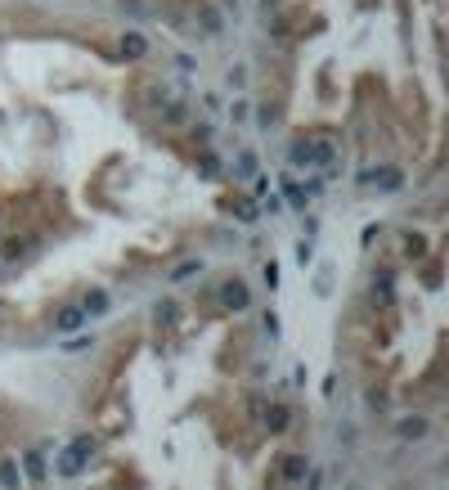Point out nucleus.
Here are the masks:
<instances>
[{
    "mask_svg": "<svg viewBox=\"0 0 449 490\" xmlns=\"http://www.w3.org/2000/svg\"><path fill=\"white\" fill-rule=\"evenodd\" d=\"M94 450H99V441L94 436H76L68 450H63V459H59V473L63 477H81L85 473V464L94 459Z\"/></svg>",
    "mask_w": 449,
    "mask_h": 490,
    "instance_id": "nucleus-1",
    "label": "nucleus"
},
{
    "mask_svg": "<svg viewBox=\"0 0 449 490\" xmlns=\"http://www.w3.org/2000/svg\"><path fill=\"white\" fill-rule=\"evenodd\" d=\"M310 162H332V149H328V144L297 140V144H292V167H310Z\"/></svg>",
    "mask_w": 449,
    "mask_h": 490,
    "instance_id": "nucleus-2",
    "label": "nucleus"
},
{
    "mask_svg": "<svg viewBox=\"0 0 449 490\" xmlns=\"http://www.w3.org/2000/svg\"><path fill=\"white\" fill-rule=\"evenodd\" d=\"M221 306H225V311H247V306H252L247 284H243V279H225V284H221Z\"/></svg>",
    "mask_w": 449,
    "mask_h": 490,
    "instance_id": "nucleus-3",
    "label": "nucleus"
},
{
    "mask_svg": "<svg viewBox=\"0 0 449 490\" xmlns=\"http://www.w3.org/2000/svg\"><path fill=\"white\" fill-rule=\"evenodd\" d=\"M85 324V311L81 306H63L59 315H54V333H63V338H68V333H76Z\"/></svg>",
    "mask_w": 449,
    "mask_h": 490,
    "instance_id": "nucleus-4",
    "label": "nucleus"
},
{
    "mask_svg": "<svg viewBox=\"0 0 449 490\" xmlns=\"http://www.w3.org/2000/svg\"><path fill=\"white\" fill-rule=\"evenodd\" d=\"M117 50H121V59H144V54H149V41H144L139 32H126Z\"/></svg>",
    "mask_w": 449,
    "mask_h": 490,
    "instance_id": "nucleus-5",
    "label": "nucleus"
},
{
    "mask_svg": "<svg viewBox=\"0 0 449 490\" xmlns=\"http://www.w3.org/2000/svg\"><path fill=\"white\" fill-rule=\"evenodd\" d=\"M81 311H85V320H90V315H103L108 311V293H103V288H90L85 302H81Z\"/></svg>",
    "mask_w": 449,
    "mask_h": 490,
    "instance_id": "nucleus-6",
    "label": "nucleus"
},
{
    "mask_svg": "<svg viewBox=\"0 0 449 490\" xmlns=\"http://www.w3.org/2000/svg\"><path fill=\"white\" fill-rule=\"evenodd\" d=\"M261 414H265V427H270V432H288V405H270V409H261Z\"/></svg>",
    "mask_w": 449,
    "mask_h": 490,
    "instance_id": "nucleus-7",
    "label": "nucleus"
},
{
    "mask_svg": "<svg viewBox=\"0 0 449 490\" xmlns=\"http://www.w3.org/2000/svg\"><path fill=\"white\" fill-rule=\"evenodd\" d=\"M359 180H364V185H382V189H396L400 185V171H364V176H359Z\"/></svg>",
    "mask_w": 449,
    "mask_h": 490,
    "instance_id": "nucleus-8",
    "label": "nucleus"
},
{
    "mask_svg": "<svg viewBox=\"0 0 449 490\" xmlns=\"http://www.w3.org/2000/svg\"><path fill=\"white\" fill-rule=\"evenodd\" d=\"M94 347V338H85V333H68V338H63V355H81V351H90Z\"/></svg>",
    "mask_w": 449,
    "mask_h": 490,
    "instance_id": "nucleus-9",
    "label": "nucleus"
},
{
    "mask_svg": "<svg viewBox=\"0 0 449 490\" xmlns=\"http://www.w3.org/2000/svg\"><path fill=\"white\" fill-rule=\"evenodd\" d=\"M23 468H27V477H32V482H45V455H41V450L23 455Z\"/></svg>",
    "mask_w": 449,
    "mask_h": 490,
    "instance_id": "nucleus-10",
    "label": "nucleus"
},
{
    "mask_svg": "<svg viewBox=\"0 0 449 490\" xmlns=\"http://www.w3.org/2000/svg\"><path fill=\"white\" fill-rule=\"evenodd\" d=\"M198 18H203L207 32H221V27H225V14H221L216 5H203V9H198Z\"/></svg>",
    "mask_w": 449,
    "mask_h": 490,
    "instance_id": "nucleus-11",
    "label": "nucleus"
},
{
    "mask_svg": "<svg viewBox=\"0 0 449 490\" xmlns=\"http://www.w3.org/2000/svg\"><path fill=\"white\" fill-rule=\"evenodd\" d=\"M301 477H305V459L288 455V459H283V482H301Z\"/></svg>",
    "mask_w": 449,
    "mask_h": 490,
    "instance_id": "nucleus-12",
    "label": "nucleus"
},
{
    "mask_svg": "<svg viewBox=\"0 0 449 490\" xmlns=\"http://www.w3.org/2000/svg\"><path fill=\"white\" fill-rule=\"evenodd\" d=\"M400 436H405V441H418V436H427V418H405V423H400Z\"/></svg>",
    "mask_w": 449,
    "mask_h": 490,
    "instance_id": "nucleus-13",
    "label": "nucleus"
},
{
    "mask_svg": "<svg viewBox=\"0 0 449 490\" xmlns=\"http://www.w3.org/2000/svg\"><path fill=\"white\" fill-rule=\"evenodd\" d=\"M229 207H234V216H238V220H256V216H261V207H256L252 198H234Z\"/></svg>",
    "mask_w": 449,
    "mask_h": 490,
    "instance_id": "nucleus-14",
    "label": "nucleus"
},
{
    "mask_svg": "<svg viewBox=\"0 0 449 490\" xmlns=\"http://www.w3.org/2000/svg\"><path fill=\"white\" fill-rule=\"evenodd\" d=\"M194 275H203V261H185L176 275H171V279H176V284H185V279H194Z\"/></svg>",
    "mask_w": 449,
    "mask_h": 490,
    "instance_id": "nucleus-15",
    "label": "nucleus"
},
{
    "mask_svg": "<svg viewBox=\"0 0 449 490\" xmlns=\"http://www.w3.org/2000/svg\"><path fill=\"white\" fill-rule=\"evenodd\" d=\"M238 176H256V153H238Z\"/></svg>",
    "mask_w": 449,
    "mask_h": 490,
    "instance_id": "nucleus-16",
    "label": "nucleus"
},
{
    "mask_svg": "<svg viewBox=\"0 0 449 490\" xmlns=\"http://www.w3.org/2000/svg\"><path fill=\"white\" fill-rule=\"evenodd\" d=\"M0 482H5V486H18V464H0Z\"/></svg>",
    "mask_w": 449,
    "mask_h": 490,
    "instance_id": "nucleus-17",
    "label": "nucleus"
},
{
    "mask_svg": "<svg viewBox=\"0 0 449 490\" xmlns=\"http://www.w3.org/2000/svg\"><path fill=\"white\" fill-rule=\"evenodd\" d=\"M171 320H176V306L162 302V306H158V324H171Z\"/></svg>",
    "mask_w": 449,
    "mask_h": 490,
    "instance_id": "nucleus-18",
    "label": "nucleus"
},
{
    "mask_svg": "<svg viewBox=\"0 0 449 490\" xmlns=\"http://www.w3.org/2000/svg\"><path fill=\"white\" fill-rule=\"evenodd\" d=\"M373 293H382V302H391V279H387V275H382V279L373 284Z\"/></svg>",
    "mask_w": 449,
    "mask_h": 490,
    "instance_id": "nucleus-19",
    "label": "nucleus"
},
{
    "mask_svg": "<svg viewBox=\"0 0 449 490\" xmlns=\"http://www.w3.org/2000/svg\"><path fill=\"white\" fill-rule=\"evenodd\" d=\"M423 252H427V243H423V238L414 234V238H409V256H423Z\"/></svg>",
    "mask_w": 449,
    "mask_h": 490,
    "instance_id": "nucleus-20",
    "label": "nucleus"
},
{
    "mask_svg": "<svg viewBox=\"0 0 449 490\" xmlns=\"http://www.w3.org/2000/svg\"><path fill=\"white\" fill-rule=\"evenodd\" d=\"M288 198H292V207H305V194H301L297 185H288Z\"/></svg>",
    "mask_w": 449,
    "mask_h": 490,
    "instance_id": "nucleus-21",
    "label": "nucleus"
}]
</instances>
